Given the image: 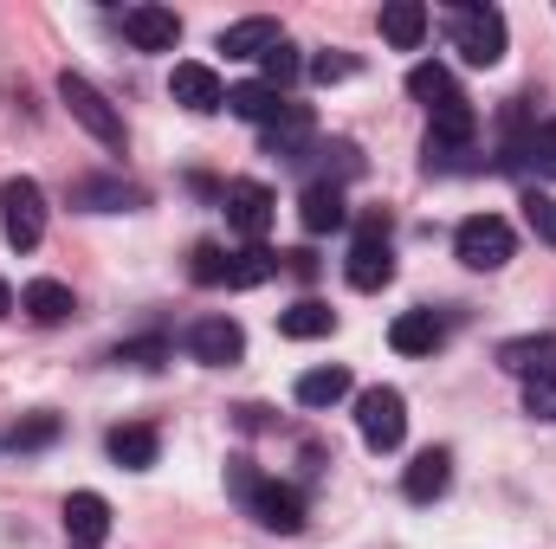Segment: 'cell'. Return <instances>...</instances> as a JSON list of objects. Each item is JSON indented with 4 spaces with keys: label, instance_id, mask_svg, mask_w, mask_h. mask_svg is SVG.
<instances>
[{
    "label": "cell",
    "instance_id": "4dcf8cb0",
    "mask_svg": "<svg viewBox=\"0 0 556 549\" xmlns=\"http://www.w3.org/2000/svg\"><path fill=\"white\" fill-rule=\"evenodd\" d=\"M227 266H233V253H220L214 240H201V246H194V266H188V272H194V284H227Z\"/></svg>",
    "mask_w": 556,
    "mask_h": 549
},
{
    "label": "cell",
    "instance_id": "5b68a950",
    "mask_svg": "<svg viewBox=\"0 0 556 549\" xmlns=\"http://www.w3.org/2000/svg\"><path fill=\"white\" fill-rule=\"evenodd\" d=\"M453 253H459L466 272H498V266L511 259V227H505L498 214H472V220H459Z\"/></svg>",
    "mask_w": 556,
    "mask_h": 549
},
{
    "label": "cell",
    "instance_id": "83f0119b",
    "mask_svg": "<svg viewBox=\"0 0 556 549\" xmlns=\"http://www.w3.org/2000/svg\"><path fill=\"white\" fill-rule=\"evenodd\" d=\"M52 439H59V413H26V420H13V433H7L13 452H46Z\"/></svg>",
    "mask_w": 556,
    "mask_h": 549
},
{
    "label": "cell",
    "instance_id": "7c38bea8",
    "mask_svg": "<svg viewBox=\"0 0 556 549\" xmlns=\"http://www.w3.org/2000/svg\"><path fill=\"white\" fill-rule=\"evenodd\" d=\"M124 39H130L137 52H175L181 20H175L168 7H130V13H124Z\"/></svg>",
    "mask_w": 556,
    "mask_h": 549
},
{
    "label": "cell",
    "instance_id": "d590c367",
    "mask_svg": "<svg viewBox=\"0 0 556 549\" xmlns=\"http://www.w3.org/2000/svg\"><path fill=\"white\" fill-rule=\"evenodd\" d=\"M7 310H13V284L0 278V317H7Z\"/></svg>",
    "mask_w": 556,
    "mask_h": 549
},
{
    "label": "cell",
    "instance_id": "e575fe53",
    "mask_svg": "<svg viewBox=\"0 0 556 549\" xmlns=\"http://www.w3.org/2000/svg\"><path fill=\"white\" fill-rule=\"evenodd\" d=\"M525 149H531V155H544V162L556 168V117H551V124H544V130H538L531 142H525Z\"/></svg>",
    "mask_w": 556,
    "mask_h": 549
},
{
    "label": "cell",
    "instance_id": "d6986e66",
    "mask_svg": "<svg viewBox=\"0 0 556 549\" xmlns=\"http://www.w3.org/2000/svg\"><path fill=\"white\" fill-rule=\"evenodd\" d=\"M266 155H285V162L311 155V111L304 104H285V117L266 124Z\"/></svg>",
    "mask_w": 556,
    "mask_h": 549
},
{
    "label": "cell",
    "instance_id": "8992f818",
    "mask_svg": "<svg viewBox=\"0 0 556 549\" xmlns=\"http://www.w3.org/2000/svg\"><path fill=\"white\" fill-rule=\"evenodd\" d=\"M343 278L356 284V291H382L389 278H395V246H389V220H369L363 233H356V246H350V266Z\"/></svg>",
    "mask_w": 556,
    "mask_h": 549
},
{
    "label": "cell",
    "instance_id": "1f68e13d",
    "mask_svg": "<svg viewBox=\"0 0 556 549\" xmlns=\"http://www.w3.org/2000/svg\"><path fill=\"white\" fill-rule=\"evenodd\" d=\"M525 220H531V233L544 240V246H556V194H525Z\"/></svg>",
    "mask_w": 556,
    "mask_h": 549
},
{
    "label": "cell",
    "instance_id": "44dd1931",
    "mask_svg": "<svg viewBox=\"0 0 556 549\" xmlns=\"http://www.w3.org/2000/svg\"><path fill=\"white\" fill-rule=\"evenodd\" d=\"M20 310H26L33 323H65L78 304H72V291H65L59 278H33V284L20 291Z\"/></svg>",
    "mask_w": 556,
    "mask_h": 549
},
{
    "label": "cell",
    "instance_id": "30bf717a",
    "mask_svg": "<svg viewBox=\"0 0 556 549\" xmlns=\"http://www.w3.org/2000/svg\"><path fill=\"white\" fill-rule=\"evenodd\" d=\"M142 194L137 181H124V175H85V181H72V207H85V214H137Z\"/></svg>",
    "mask_w": 556,
    "mask_h": 549
},
{
    "label": "cell",
    "instance_id": "d6a6232c",
    "mask_svg": "<svg viewBox=\"0 0 556 549\" xmlns=\"http://www.w3.org/2000/svg\"><path fill=\"white\" fill-rule=\"evenodd\" d=\"M111 362H130V369H162V362H168V343H162V336H137V343H124Z\"/></svg>",
    "mask_w": 556,
    "mask_h": 549
},
{
    "label": "cell",
    "instance_id": "ac0fdd59",
    "mask_svg": "<svg viewBox=\"0 0 556 549\" xmlns=\"http://www.w3.org/2000/svg\"><path fill=\"white\" fill-rule=\"evenodd\" d=\"M408 98H415V104H427V117H440V111L466 104V98H459V85H453V72H446L440 59H427V65H415V72H408Z\"/></svg>",
    "mask_w": 556,
    "mask_h": 549
},
{
    "label": "cell",
    "instance_id": "277c9868",
    "mask_svg": "<svg viewBox=\"0 0 556 549\" xmlns=\"http://www.w3.org/2000/svg\"><path fill=\"white\" fill-rule=\"evenodd\" d=\"M356 426H363L369 452H395L408 439V401H402V388H363L356 395Z\"/></svg>",
    "mask_w": 556,
    "mask_h": 549
},
{
    "label": "cell",
    "instance_id": "6da1fadb",
    "mask_svg": "<svg viewBox=\"0 0 556 549\" xmlns=\"http://www.w3.org/2000/svg\"><path fill=\"white\" fill-rule=\"evenodd\" d=\"M446 33H453V52L466 65H498L505 59V13L498 7H453Z\"/></svg>",
    "mask_w": 556,
    "mask_h": 549
},
{
    "label": "cell",
    "instance_id": "4fadbf2b",
    "mask_svg": "<svg viewBox=\"0 0 556 549\" xmlns=\"http://www.w3.org/2000/svg\"><path fill=\"white\" fill-rule=\"evenodd\" d=\"M65 537L85 544V549H98L111 537V505H104L98 491H72V498H65Z\"/></svg>",
    "mask_w": 556,
    "mask_h": 549
},
{
    "label": "cell",
    "instance_id": "cb8c5ba5",
    "mask_svg": "<svg viewBox=\"0 0 556 549\" xmlns=\"http://www.w3.org/2000/svg\"><path fill=\"white\" fill-rule=\"evenodd\" d=\"M104 446H111V459H117L124 472H149V465H155V452H162L155 426H117Z\"/></svg>",
    "mask_w": 556,
    "mask_h": 549
},
{
    "label": "cell",
    "instance_id": "484cf974",
    "mask_svg": "<svg viewBox=\"0 0 556 549\" xmlns=\"http://www.w3.org/2000/svg\"><path fill=\"white\" fill-rule=\"evenodd\" d=\"M551 356H556V336H518V343H505V349H498V362H505L511 375H525V382H531Z\"/></svg>",
    "mask_w": 556,
    "mask_h": 549
},
{
    "label": "cell",
    "instance_id": "4316f807",
    "mask_svg": "<svg viewBox=\"0 0 556 549\" xmlns=\"http://www.w3.org/2000/svg\"><path fill=\"white\" fill-rule=\"evenodd\" d=\"M273 272H278V253L247 246V253H233V266H227V291H253V284H266Z\"/></svg>",
    "mask_w": 556,
    "mask_h": 549
},
{
    "label": "cell",
    "instance_id": "d4e9b609",
    "mask_svg": "<svg viewBox=\"0 0 556 549\" xmlns=\"http://www.w3.org/2000/svg\"><path fill=\"white\" fill-rule=\"evenodd\" d=\"M298 408H337L343 395H350V369H311V375H298Z\"/></svg>",
    "mask_w": 556,
    "mask_h": 549
},
{
    "label": "cell",
    "instance_id": "3957f363",
    "mask_svg": "<svg viewBox=\"0 0 556 549\" xmlns=\"http://www.w3.org/2000/svg\"><path fill=\"white\" fill-rule=\"evenodd\" d=\"M59 104L91 130V137L104 142V149H124V117L111 111V98L85 78V72H59Z\"/></svg>",
    "mask_w": 556,
    "mask_h": 549
},
{
    "label": "cell",
    "instance_id": "7a4b0ae2",
    "mask_svg": "<svg viewBox=\"0 0 556 549\" xmlns=\"http://www.w3.org/2000/svg\"><path fill=\"white\" fill-rule=\"evenodd\" d=\"M0 227H7V246L13 253H33L46 240V194H39L33 175L0 181Z\"/></svg>",
    "mask_w": 556,
    "mask_h": 549
},
{
    "label": "cell",
    "instance_id": "9c48e42d",
    "mask_svg": "<svg viewBox=\"0 0 556 549\" xmlns=\"http://www.w3.org/2000/svg\"><path fill=\"white\" fill-rule=\"evenodd\" d=\"M273 214H278V201L266 181H227V227L233 233H247L260 246V233L273 227Z\"/></svg>",
    "mask_w": 556,
    "mask_h": 549
},
{
    "label": "cell",
    "instance_id": "8fae6325",
    "mask_svg": "<svg viewBox=\"0 0 556 549\" xmlns=\"http://www.w3.org/2000/svg\"><path fill=\"white\" fill-rule=\"evenodd\" d=\"M168 91H175V104H181V111H194V117H214V111L227 104V85H220L207 65H175Z\"/></svg>",
    "mask_w": 556,
    "mask_h": 549
},
{
    "label": "cell",
    "instance_id": "836d02e7",
    "mask_svg": "<svg viewBox=\"0 0 556 549\" xmlns=\"http://www.w3.org/2000/svg\"><path fill=\"white\" fill-rule=\"evenodd\" d=\"M350 72H356L350 52H317V59H311V78H317V85H343Z\"/></svg>",
    "mask_w": 556,
    "mask_h": 549
},
{
    "label": "cell",
    "instance_id": "9a60e30c",
    "mask_svg": "<svg viewBox=\"0 0 556 549\" xmlns=\"http://www.w3.org/2000/svg\"><path fill=\"white\" fill-rule=\"evenodd\" d=\"M278 39H285V33H278V20H266V13L220 26V52H227V59H266Z\"/></svg>",
    "mask_w": 556,
    "mask_h": 549
},
{
    "label": "cell",
    "instance_id": "e0dca14e",
    "mask_svg": "<svg viewBox=\"0 0 556 549\" xmlns=\"http://www.w3.org/2000/svg\"><path fill=\"white\" fill-rule=\"evenodd\" d=\"M298 220H304V233H337V227L350 220L343 188H337V181H311L304 201H298Z\"/></svg>",
    "mask_w": 556,
    "mask_h": 549
},
{
    "label": "cell",
    "instance_id": "5bb4252c",
    "mask_svg": "<svg viewBox=\"0 0 556 549\" xmlns=\"http://www.w3.org/2000/svg\"><path fill=\"white\" fill-rule=\"evenodd\" d=\"M446 485H453V452H446V446H427V452H415V465H408L402 491H408L415 505H433Z\"/></svg>",
    "mask_w": 556,
    "mask_h": 549
},
{
    "label": "cell",
    "instance_id": "ffe728a7",
    "mask_svg": "<svg viewBox=\"0 0 556 549\" xmlns=\"http://www.w3.org/2000/svg\"><path fill=\"white\" fill-rule=\"evenodd\" d=\"M440 336H446V323H440L433 310H402V317H395V330H389V343H395L402 356H433V349H440Z\"/></svg>",
    "mask_w": 556,
    "mask_h": 549
},
{
    "label": "cell",
    "instance_id": "f546056e",
    "mask_svg": "<svg viewBox=\"0 0 556 549\" xmlns=\"http://www.w3.org/2000/svg\"><path fill=\"white\" fill-rule=\"evenodd\" d=\"M260 65H266V85H273V91H285V85L304 72V59H298V46H291V39H278V46L266 52V59H260Z\"/></svg>",
    "mask_w": 556,
    "mask_h": 549
},
{
    "label": "cell",
    "instance_id": "ba28073f",
    "mask_svg": "<svg viewBox=\"0 0 556 549\" xmlns=\"http://www.w3.org/2000/svg\"><path fill=\"white\" fill-rule=\"evenodd\" d=\"M188 356L207 362V369H227V362L247 356V330H240L233 317H201V323L188 330Z\"/></svg>",
    "mask_w": 556,
    "mask_h": 549
},
{
    "label": "cell",
    "instance_id": "603a6c76",
    "mask_svg": "<svg viewBox=\"0 0 556 549\" xmlns=\"http://www.w3.org/2000/svg\"><path fill=\"white\" fill-rule=\"evenodd\" d=\"M382 39H389L395 52H415L420 39H427V7H420V0H389V7H382Z\"/></svg>",
    "mask_w": 556,
    "mask_h": 549
},
{
    "label": "cell",
    "instance_id": "52a82bcc",
    "mask_svg": "<svg viewBox=\"0 0 556 549\" xmlns=\"http://www.w3.org/2000/svg\"><path fill=\"white\" fill-rule=\"evenodd\" d=\"M247 511H253V524L273 531V537H298V531H304V498H298L291 485H278V478H260V485L247 491Z\"/></svg>",
    "mask_w": 556,
    "mask_h": 549
},
{
    "label": "cell",
    "instance_id": "f1b7e54d",
    "mask_svg": "<svg viewBox=\"0 0 556 549\" xmlns=\"http://www.w3.org/2000/svg\"><path fill=\"white\" fill-rule=\"evenodd\" d=\"M525 408L538 413V420H556V356L531 375V382H525Z\"/></svg>",
    "mask_w": 556,
    "mask_h": 549
},
{
    "label": "cell",
    "instance_id": "2e32d148",
    "mask_svg": "<svg viewBox=\"0 0 556 549\" xmlns=\"http://www.w3.org/2000/svg\"><path fill=\"white\" fill-rule=\"evenodd\" d=\"M227 111L266 130V124H278V117H285V91H273L266 78H247V85H227Z\"/></svg>",
    "mask_w": 556,
    "mask_h": 549
},
{
    "label": "cell",
    "instance_id": "7402d4cb",
    "mask_svg": "<svg viewBox=\"0 0 556 549\" xmlns=\"http://www.w3.org/2000/svg\"><path fill=\"white\" fill-rule=\"evenodd\" d=\"M278 330H285L291 343H317V336H330V330H337V310H330V304H317V297H298L291 310H278Z\"/></svg>",
    "mask_w": 556,
    "mask_h": 549
}]
</instances>
